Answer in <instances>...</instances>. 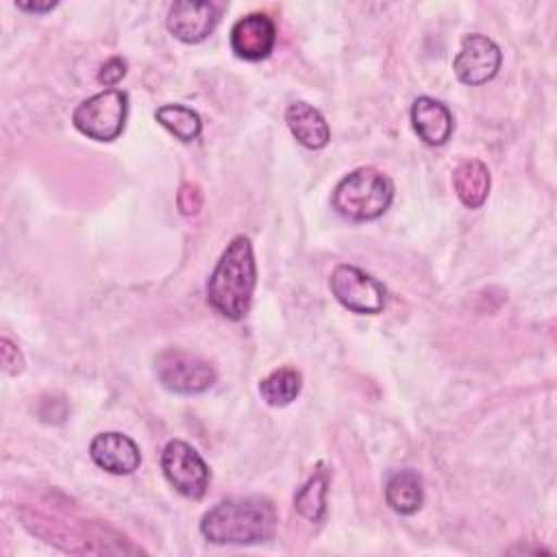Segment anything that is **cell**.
<instances>
[{"label":"cell","mask_w":557,"mask_h":557,"mask_svg":"<svg viewBox=\"0 0 557 557\" xmlns=\"http://www.w3.org/2000/svg\"><path fill=\"white\" fill-rule=\"evenodd\" d=\"M500 67L498 46L483 35H470L463 39L461 50L455 57L453 70L466 85H483L496 76Z\"/></svg>","instance_id":"8"},{"label":"cell","mask_w":557,"mask_h":557,"mask_svg":"<svg viewBox=\"0 0 557 557\" xmlns=\"http://www.w3.org/2000/svg\"><path fill=\"white\" fill-rule=\"evenodd\" d=\"M257 268L248 237L237 235L222 252L207 283L209 305L228 320H242L252 300Z\"/></svg>","instance_id":"2"},{"label":"cell","mask_w":557,"mask_h":557,"mask_svg":"<svg viewBox=\"0 0 557 557\" xmlns=\"http://www.w3.org/2000/svg\"><path fill=\"white\" fill-rule=\"evenodd\" d=\"M453 185L455 191L459 196V200L468 207V209H476L485 202L487 191H490V172L487 168L476 161H463L457 165V170L453 172Z\"/></svg>","instance_id":"14"},{"label":"cell","mask_w":557,"mask_h":557,"mask_svg":"<svg viewBox=\"0 0 557 557\" xmlns=\"http://www.w3.org/2000/svg\"><path fill=\"white\" fill-rule=\"evenodd\" d=\"M411 124L418 137L429 146H442L453 135V115L440 100L429 96L418 98L411 104Z\"/></svg>","instance_id":"12"},{"label":"cell","mask_w":557,"mask_h":557,"mask_svg":"<svg viewBox=\"0 0 557 557\" xmlns=\"http://www.w3.org/2000/svg\"><path fill=\"white\" fill-rule=\"evenodd\" d=\"M17 7L22 11H30V13H46V11L54 9L57 2H52V0H48V2H17Z\"/></svg>","instance_id":"22"},{"label":"cell","mask_w":557,"mask_h":557,"mask_svg":"<svg viewBox=\"0 0 557 557\" xmlns=\"http://www.w3.org/2000/svg\"><path fill=\"white\" fill-rule=\"evenodd\" d=\"M285 122L292 135L307 148L318 150L329 144V124L322 113L309 102H292L285 111Z\"/></svg>","instance_id":"13"},{"label":"cell","mask_w":557,"mask_h":557,"mask_svg":"<svg viewBox=\"0 0 557 557\" xmlns=\"http://www.w3.org/2000/svg\"><path fill=\"white\" fill-rule=\"evenodd\" d=\"M276 529L274 505L259 496L226 498L213 505L200 522L202 535L213 544H259Z\"/></svg>","instance_id":"1"},{"label":"cell","mask_w":557,"mask_h":557,"mask_svg":"<svg viewBox=\"0 0 557 557\" xmlns=\"http://www.w3.org/2000/svg\"><path fill=\"white\" fill-rule=\"evenodd\" d=\"M2 366H4V370L9 372V374H15V372H20L22 370V355H20V350L4 337L2 342Z\"/></svg>","instance_id":"21"},{"label":"cell","mask_w":557,"mask_h":557,"mask_svg":"<svg viewBox=\"0 0 557 557\" xmlns=\"http://www.w3.org/2000/svg\"><path fill=\"white\" fill-rule=\"evenodd\" d=\"M154 117L181 141H194L202 131L200 115L183 104H163L157 109Z\"/></svg>","instance_id":"17"},{"label":"cell","mask_w":557,"mask_h":557,"mask_svg":"<svg viewBox=\"0 0 557 557\" xmlns=\"http://www.w3.org/2000/svg\"><path fill=\"white\" fill-rule=\"evenodd\" d=\"M218 24V9L211 2H191L181 0L174 2L168 11V30L185 41V44H198Z\"/></svg>","instance_id":"10"},{"label":"cell","mask_w":557,"mask_h":557,"mask_svg":"<svg viewBox=\"0 0 557 557\" xmlns=\"http://www.w3.org/2000/svg\"><path fill=\"white\" fill-rule=\"evenodd\" d=\"M124 74H126V63H124V59L113 57V59H109V61L100 67L98 81H100L102 85H107V87H113V85H117V83L122 81Z\"/></svg>","instance_id":"19"},{"label":"cell","mask_w":557,"mask_h":557,"mask_svg":"<svg viewBox=\"0 0 557 557\" xmlns=\"http://www.w3.org/2000/svg\"><path fill=\"white\" fill-rule=\"evenodd\" d=\"M424 498L422 479L413 470L394 472L385 485V500L398 513H413L420 509Z\"/></svg>","instance_id":"15"},{"label":"cell","mask_w":557,"mask_h":557,"mask_svg":"<svg viewBox=\"0 0 557 557\" xmlns=\"http://www.w3.org/2000/svg\"><path fill=\"white\" fill-rule=\"evenodd\" d=\"M89 455L96 466L111 474H131L141 461L137 444L128 435L115 431L98 433L89 444Z\"/></svg>","instance_id":"11"},{"label":"cell","mask_w":557,"mask_h":557,"mask_svg":"<svg viewBox=\"0 0 557 557\" xmlns=\"http://www.w3.org/2000/svg\"><path fill=\"white\" fill-rule=\"evenodd\" d=\"M154 368L161 385L176 394H200L215 381L211 363L183 348H165L159 352Z\"/></svg>","instance_id":"5"},{"label":"cell","mask_w":557,"mask_h":557,"mask_svg":"<svg viewBox=\"0 0 557 557\" xmlns=\"http://www.w3.org/2000/svg\"><path fill=\"white\" fill-rule=\"evenodd\" d=\"M333 296L355 313H379L385 305V289L363 270L342 263L331 274Z\"/></svg>","instance_id":"7"},{"label":"cell","mask_w":557,"mask_h":557,"mask_svg":"<svg viewBox=\"0 0 557 557\" xmlns=\"http://www.w3.org/2000/svg\"><path fill=\"white\" fill-rule=\"evenodd\" d=\"M300 372L294 368H278L259 383L261 398L272 407L289 405L300 392Z\"/></svg>","instance_id":"16"},{"label":"cell","mask_w":557,"mask_h":557,"mask_svg":"<svg viewBox=\"0 0 557 557\" xmlns=\"http://www.w3.org/2000/svg\"><path fill=\"white\" fill-rule=\"evenodd\" d=\"M200 207H202V196H200L198 187L191 185V183H185V185L181 187V191H178V209H181L185 215H191V213H196Z\"/></svg>","instance_id":"20"},{"label":"cell","mask_w":557,"mask_h":557,"mask_svg":"<svg viewBox=\"0 0 557 557\" xmlns=\"http://www.w3.org/2000/svg\"><path fill=\"white\" fill-rule=\"evenodd\" d=\"M128 111V96L120 89H104L74 109L72 122L74 126L96 139V141H111L124 131Z\"/></svg>","instance_id":"4"},{"label":"cell","mask_w":557,"mask_h":557,"mask_svg":"<svg viewBox=\"0 0 557 557\" xmlns=\"http://www.w3.org/2000/svg\"><path fill=\"white\" fill-rule=\"evenodd\" d=\"M394 187L374 168H359L344 176L333 191V209L352 222H368L383 215L392 202Z\"/></svg>","instance_id":"3"},{"label":"cell","mask_w":557,"mask_h":557,"mask_svg":"<svg viewBox=\"0 0 557 557\" xmlns=\"http://www.w3.org/2000/svg\"><path fill=\"white\" fill-rule=\"evenodd\" d=\"M161 468L170 485L187 496L202 498L209 487V468L205 459L183 440H172L161 453Z\"/></svg>","instance_id":"6"},{"label":"cell","mask_w":557,"mask_h":557,"mask_svg":"<svg viewBox=\"0 0 557 557\" xmlns=\"http://www.w3.org/2000/svg\"><path fill=\"white\" fill-rule=\"evenodd\" d=\"M276 44V26L265 13H250L231 28V50L244 61L265 59Z\"/></svg>","instance_id":"9"},{"label":"cell","mask_w":557,"mask_h":557,"mask_svg":"<svg viewBox=\"0 0 557 557\" xmlns=\"http://www.w3.org/2000/svg\"><path fill=\"white\" fill-rule=\"evenodd\" d=\"M324 498H326V472L320 470L298 490L294 505L302 518L318 522L324 516Z\"/></svg>","instance_id":"18"}]
</instances>
